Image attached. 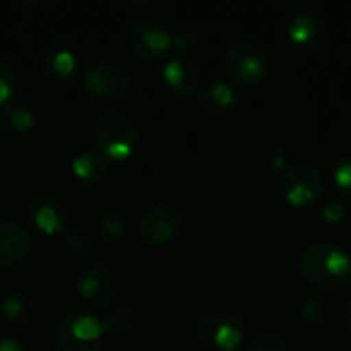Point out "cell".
Segmentation results:
<instances>
[{"label": "cell", "mask_w": 351, "mask_h": 351, "mask_svg": "<svg viewBox=\"0 0 351 351\" xmlns=\"http://www.w3.org/2000/svg\"><path fill=\"white\" fill-rule=\"evenodd\" d=\"M302 278L323 290H339L351 280V253L335 243H313L300 255Z\"/></svg>", "instance_id": "1"}, {"label": "cell", "mask_w": 351, "mask_h": 351, "mask_svg": "<svg viewBox=\"0 0 351 351\" xmlns=\"http://www.w3.org/2000/svg\"><path fill=\"white\" fill-rule=\"evenodd\" d=\"M195 337L208 350H237L245 337V319L230 306L208 308L195 323Z\"/></svg>", "instance_id": "2"}, {"label": "cell", "mask_w": 351, "mask_h": 351, "mask_svg": "<svg viewBox=\"0 0 351 351\" xmlns=\"http://www.w3.org/2000/svg\"><path fill=\"white\" fill-rule=\"evenodd\" d=\"M140 132L136 121L123 111H105L95 119L93 140L99 152L113 158H125L134 152Z\"/></svg>", "instance_id": "3"}, {"label": "cell", "mask_w": 351, "mask_h": 351, "mask_svg": "<svg viewBox=\"0 0 351 351\" xmlns=\"http://www.w3.org/2000/svg\"><path fill=\"white\" fill-rule=\"evenodd\" d=\"M224 70L232 82L243 86H253L267 76L269 58L259 43L249 39H239L230 43L224 51Z\"/></svg>", "instance_id": "4"}, {"label": "cell", "mask_w": 351, "mask_h": 351, "mask_svg": "<svg viewBox=\"0 0 351 351\" xmlns=\"http://www.w3.org/2000/svg\"><path fill=\"white\" fill-rule=\"evenodd\" d=\"M103 325L97 317L70 311L56 325V341L62 351H103Z\"/></svg>", "instance_id": "5"}, {"label": "cell", "mask_w": 351, "mask_h": 351, "mask_svg": "<svg viewBox=\"0 0 351 351\" xmlns=\"http://www.w3.org/2000/svg\"><path fill=\"white\" fill-rule=\"evenodd\" d=\"M325 177L311 162H296L288 167L280 181L282 197L292 208H306L323 199L325 195Z\"/></svg>", "instance_id": "6"}, {"label": "cell", "mask_w": 351, "mask_h": 351, "mask_svg": "<svg viewBox=\"0 0 351 351\" xmlns=\"http://www.w3.org/2000/svg\"><path fill=\"white\" fill-rule=\"evenodd\" d=\"M82 86L88 95L97 99H121L132 88V74L130 70L113 60H99L86 66L82 74Z\"/></svg>", "instance_id": "7"}, {"label": "cell", "mask_w": 351, "mask_h": 351, "mask_svg": "<svg viewBox=\"0 0 351 351\" xmlns=\"http://www.w3.org/2000/svg\"><path fill=\"white\" fill-rule=\"evenodd\" d=\"M181 224H183V216L175 206L156 204V206L142 210V214L138 216L136 228L144 243L165 245L179 234Z\"/></svg>", "instance_id": "8"}, {"label": "cell", "mask_w": 351, "mask_h": 351, "mask_svg": "<svg viewBox=\"0 0 351 351\" xmlns=\"http://www.w3.org/2000/svg\"><path fill=\"white\" fill-rule=\"evenodd\" d=\"M327 33H329V27H327L325 16L313 8H302L294 12L286 27L288 43L296 51H304V53L317 51L325 43Z\"/></svg>", "instance_id": "9"}, {"label": "cell", "mask_w": 351, "mask_h": 351, "mask_svg": "<svg viewBox=\"0 0 351 351\" xmlns=\"http://www.w3.org/2000/svg\"><path fill=\"white\" fill-rule=\"evenodd\" d=\"M128 43L138 58L156 60L171 47V31L158 19L140 16L130 27Z\"/></svg>", "instance_id": "10"}, {"label": "cell", "mask_w": 351, "mask_h": 351, "mask_svg": "<svg viewBox=\"0 0 351 351\" xmlns=\"http://www.w3.org/2000/svg\"><path fill=\"white\" fill-rule=\"evenodd\" d=\"M117 288H119L117 274L107 263H95L86 267L78 278V292L95 306H103L111 302Z\"/></svg>", "instance_id": "11"}, {"label": "cell", "mask_w": 351, "mask_h": 351, "mask_svg": "<svg viewBox=\"0 0 351 351\" xmlns=\"http://www.w3.org/2000/svg\"><path fill=\"white\" fill-rule=\"evenodd\" d=\"M31 222L47 234L68 232V208L51 195H37L27 204Z\"/></svg>", "instance_id": "12"}, {"label": "cell", "mask_w": 351, "mask_h": 351, "mask_svg": "<svg viewBox=\"0 0 351 351\" xmlns=\"http://www.w3.org/2000/svg\"><path fill=\"white\" fill-rule=\"evenodd\" d=\"M162 78L177 97H191L202 88V70L187 56L171 58L162 68Z\"/></svg>", "instance_id": "13"}, {"label": "cell", "mask_w": 351, "mask_h": 351, "mask_svg": "<svg viewBox=\"0 0 351 351\" xmlns=\"http://www.w3.org/2000/svg\"><path fill=\"white\" fill-rule=\"evenodd\" d=\"M239 103H241V93L228 80L216 78L199 88V105L210 115H224L234 107H239Z\"/></svg>", "instance_id": "14"}, {"label": "cell", "mask_w": 351, "mask_h": 351, "mask_svg": "<svg viewBox=\"0 0 351 351\" xmlns=\"http://www.w3.org/2000/svg\"><path fill=\"white\" fill-rule=\"evenodd\" d=\"M31 234L16 222H0V265H14L31 253Z\"/></svg>", "instance_id": "15"}, {"label": "cell", "mask_w": 351, "mask_h": 351, "mask_svg": "<svg viewBox=\"0 0 351 351\" xmlns=\"http://www.w3.org/2000/svg\"><path fill=\"white\" fill-rule=\"evenodd\" d=\"M300 317L319 329H331L339 321V306L329 296L311 294L300 302Z\"/></svg>", "instance_id": "16"}, {"label": "cell", "mask_w": 351, "mask_h": 351, "mask_svg": "<svg viewBox=\"0 0 351 351\" xmlns=\"http://www.w3.org/2000/svg\"><path fill=\"white\" fill-rule=\"evenodd\" d=\"M74 173L82 179V181H88V183H101L109 177L111 173V167H113V160L99 152V150H88V152H82L74 158Z\"/></svg>", "instance_id": "17"}, {"label": "cell", "mask_w": 351, "mask_h": 351, "mask_svg": "<svg viewBox=\"0 0 351 351\" xmlns=\"http://www.w3.org/2000/svg\"><path fill=\"white\" fill-rule=\"evenodd\" d=\"M41 66L53 80H68L76 70V56L70 49H53L43 56Z\"/></svg>", "instance_id": "18"}, {"label": "cell", "mask_w": 351, "mask_h": 351, "mask_svg": "<svg viewBox=\"0 0 351 351\" xmlns=\"http://www.w3.org/2000/svg\"><path fill=\"white\" fill-rule=\"evenodd\" d=\"M0 123L10 132H29L35 123L33 111L19 103H8L0 111Z\"/></svg>", "instance_id": "19"}, {"label": "cell", "mask_w": 351, "mask_h": 351, "mask_svg": "<svg viewBox=\"0 0 351 351\" xmlns=\"http://www.w3.org/2000/svg\"><path fill=\"white\" fill-rule=\"evenodd\" d=\"M0 311H2V315H4V319L21 323V321H25V319L31 317V313H33V302H31V298H29L25 292H10V294H6V296L2 298Z\"/></svg>", "instance_id": "20"}, {"label": "cell", "mask_w": 351, "mask_h": 351, "mask_svg": "<svg viewBox=\"0 0 351 351\" xmlns=\"http://www.w3.org/2000/svg\"><path fill=\"white\" fill-rule=\"evenodd\" d=\"M101 325H103V331H109L115 335L128 333L136 325V311L132 306H117L103 317Z\"/></svg>", "instance_id": "21"}, {"label": "cell", "mask_w": 351, "mask_h": 351, "mask_svg": "<svg viewBox=\"0 0 351 351\" xmlns=\"http://www.w3.org/2000/svg\"><path fill=\"white\" fill-rule=\"evenodd\" d=\"M292 346H290V339L286 333L278 331V329H265L261 333H257L249 346H247V351H290Z\"/></svg>", "instance_id": "22"}, {"label": "cell", "mask_w": 351, "mask_h": 351, "mask_svg": "<svg viewBox=\"0 0 351 351\" xmlns=\"http://www.w3.org/2000/svg\"><path fill=\"white\" fill-rule=\"evenodd\" d=\"M259 165L267 175H284L288 169V152L280 144H267L259 154Z\"/></svg>", "instance_id": "23"}, {"label": "cell", "mask_w": 351, "mask_h": 351, "mask_svg": "<svg viewBox=\"0 0 351 351\" xmlns=\"http://www.w3.org/2000/svg\"><path fill=\"white\" fill-rule=\"evenodd\" d=\"M171 45L179 51H197L204 45V33L195 27H181L171 35Z\"/></svg>", "instance_id": "24"}, {"label": "cell", "mask_w": 351, "mask_h": 351, "mask_svg": "<svg viewBox=\"0 0 351 351\" xmlns=\"http://www.w3.org/2000/svg\"><path fill=\"white\" fill-rule=\"evenodd\" d=\"M331 179L339 193L351 195V156H343L333 165Z\"/></svg>", "instance_id": "25"}, {"label": "cell", "mask_w": 351, "mask_h": 351, "mask_svg": "<svg viewBox=\"0 0 351 351\" xmlns=\"http://www.w3.org/2000/svg\"><path fill=\"white\" fill-rule=\"evenodd\" d=\"M99 228L109 239H119L125 234V220L119 212H103L99 216Z\"/></svg>", "instance_id": "26"}, {"label": "cell", "mask_w": 351, "mask_h": 351, "mask_svg": "<svg viewBox=\"0 0 351 351\" xmlns=\"http://www.w3.org/2000/svg\"><path fill=\"white\" fill-rule=\"evenodd\" d=\"M16 78L19 76L14 66L0 58V103L12 97V93L16 90Z\"/></svg>", "instance_id": "27"}, {"label": "cell", "mask_w": 351, "mask_h": 351, "mask_svg": "<svg viewBox=\"0 0 351 351\" xmlns=\"http://www.w3.org/2000/svg\"><path fill=\"white\" fill-rule=\"evenodd\" d=\"M346 216H348V210L341 199H331L321 208V220L325 224H339L346 220Z\"/></svg>", "instance_id": "28"}, {"label": "cell", "mask_w": 351, "mask_h": 351, "mask_svg": "<svg viewBox=\"0 0 351 351\" xmlns=\"http://www.w3.org/2000/svg\"><path fill=\"white\" fill-rule=\"evenodd\" d=\"M64 245L68 251L72 253H88L93 247V241L86 232H78V230H68L64 234Z\"/></svg>", "instance_id": "29"}, {"label": "cell", "mask_w": 351, "mask_h": 351, "mask_svg": "<svg viewBox=\"0 0 351 351\" xmlns=\"http://www.w3.org/2000/svg\"><path fill=\"white\" fill-rule=\"evenodd\" d=\"M0 351H27V348L16 337H4L0 339Z\"/></svg>", "instance_id": "30"}, {"label": "cell", "mask_w": 351, "mask_h": 351, "mask_svg": "<svg viewBox=\"0 0 351 351\" xmlns=\"http://www.w3.org/2000/svg\"><path fill=\"white\" fill-rule=\"evenodd\" d=\"M346 323H348V329H350L351 333V302L348 304V308H346Z\"/></svg>", "instance_id": "31"}]
</instances>
